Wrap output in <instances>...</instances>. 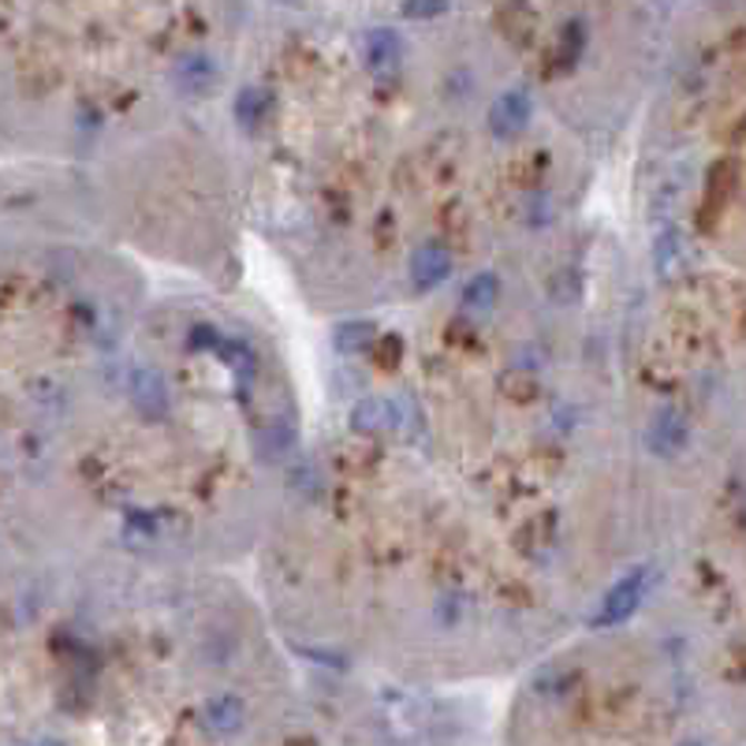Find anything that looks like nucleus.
<instances>
[{
  "mask_svg": "<svg viewBox=\"0 0 746 746\" xmlns=\"http://www.w3.org/2000/svg\"><path fill=\"white\" fill-rule=\"evenodd\" d=\"M500 298V281L497 273H474L463 287V306L467 311H493V303Z\"/></svg>",
  "mask_w": 746,
  "mask_h": 746,
  "instance_id": "nucleus-10",
  "label": "nucleus"
},
{
  "mask_svg": "<svg viewBox=\"0 0 746 746\" xmlns=\"http://www.w3.org/2000/svg\"><path fill=\"white\" fill-rule=\"evenodd\" d=\"M684 746H706V743H698V739H690V743H684Z\"/></svg>",
  "mask_w": 746,
  "mask_h": 746,
  "instance_id": "nucleus-16",
  "label": "nucleus"
},
{
  "mask_svg": "<svg viewBox=\"0 0 746 746\" xmlns=\"http://www.w3.org/2000/svg\"><path fill=\"white\" fill-rule=\"evenodd\" d=\"M403 60V41L392 27H373L366 35V63L373 71H392Z\"/></svg>",
  "mask_w": 746,
  "mask_h": 746,
  "instance_id": "nucleus-7",
  "label": "nucleus"
},
{
  "mask_svg": "<svg viewBox=\"0 0 746 746\" xmlns=\"http://www.w3.org/2000/svg\"><path fill=\"white\" fill-rule=\"evenodd\" d=\"M582 41H586L582 19H571V23L563 27V35H560V49H563V57H575V52L582 49Z\"/></svg>",
  "mask_w": 746,
  "mask_h": 746,
  "instance_id": "nucleus-13",
  "label": "nucleus"
},
{
  "mask_svg": "<svg viewBox=\"0 0 746 746\" xmlns=\"http://www.w3.org/2000/svg\"><path fill=\"white\" fill-rule=\"evenodd\" d=\"M396 422V408L385 400H359L351 411V430L355 433H381Z\"/></svg>",
  "mask_w": 746,
  "mask_h": 746,
  "instance_id": "nucleus-9",
  "label": "nucleus"
},
{
  "mask_svg": "<svg viewBox=\"0 0 746 746\" xmlns=\"http://www.w3.org/2000/svg\"><path fill=\"white\" fill-rule=\"evenodd\" d=\"M173 79H176L184 90L198 94V90L213 87V79H217V63H213L209 52H187V57H179V60H176Z\"/></svg>",
  "mask_w": 746,
  "mask_h": 746,
  "instance_id": "nucleus-8",
  "label": "nucleus"
},
{
  "mask_svg": "<svg viewBox=\"0 0 746 746\" xmlns=\"http://www.w3.org/2000/svg\"><path fill=\"white\" fill-rule=\"evenodd\" d=\"M269 90L265 87H243L239 94H236V101H232V112H236V120L239 124H247V127H254L258 120H265V112H269Z\"/></svg>",
  "mask_w": 746,
  "mask_h": 746,
  "instance_id": "nucleus-11",
  "label": "nucleus"
},
{
  "mask_svg": "<svg viewBox=\"0 0 746 746\" xmlns=\"http://www.w3.org/2000/svg\"><path fill=\"white\" fill-rule=\"evenodd\" d=\"M646 444H649V452H657V455H676L679 448L687 444V419H684V411L660 408L654 419H649Z\"/></svg>",
  "mask_w": 746,
  "mask_h": 746,
  "instance_id": "nucleus-5",
  "label": "nucleus"
},
{
  "mask_svg": "<svg viewBox=\"0 0 746 746\" xmlns=\"http://www.w3.org/2000/svg\"><path fill=\"white\" fill-rule=\"evenodd\" d=\"M646 582H649V571L631 568L620 582H612L609 593L601 597V605H597V612L590 616V624L593 627H620L624 620H631L635 609L646 597Z\"/></svg>",
  "mask_w": 746,
  "mask_h": 746,
  "instance_id": "nucleus-1",
  "label": "nucleus"
},
{
  "mask_svg": "<svg viewBox=\"0 0 746 746\" xmlns=\"http://www.w3.org/2000/svg\"><path fill=\"white\" fill-rule=\"evenodd\" d=\"M127 389H131V403L146 414V419H165L168 414V403H173V396H168V381L154 366H138L131 373V385Z\"/></svg>",
  "mask_w": 746,
  "mask_h": 746,
  "instance_id": "nucleus-4",
  "label": "nucleus"
},
{
  "mask_svg": "<svg viewBox=\"0 0 746 746\" xmlns=\"http://www.w3.org/2000/svg\"><path fill=\"white\" fill-rule=\"evenodd\" d=\"M452 273V254H448L444 243H422L411 254V284L414 292H433L436 284L448 281Z\"/></svg>",
  "mask_w": 746,
  "mask_h": 746,
  "instance_id": "nucleus-3",
  "label": "nucleus"
},
{
  "mask_svg": "<svg viewBox=\"0 0 746 746\" xmlns=\"http://www.w3.org/2000/svg\"><path fill=\"white\" fill-rule=\"evenodd\" d=\"M373 340V325L370 322H344L336 325V347L344 355H355V351H366Z\"/></svg>",
  "mask_w": 746,
  "mask_h": 746,
  "instance_id": "nucleus-12",
  "label": "nucleus"
},
{
  "mask_svg": "<svg viewBox=\"0 0 746 746\" xmlns=\"http://www.w3.org/2000/svg\"><path fill=\"white\" fill-rule=\"evenodd\" d=\"M530 112H534V101H530L527 87H511V90L500 94L493 105H489V131L500 135V138L516 135V131L527 127Z\"/></svg>",
  "mask_w": 746,
  "mask_h": 746,
  "instance_id": "nucleus-2",
  "label": "nucleus"
},
{
  "mask_svg": "<svg viewBox=\"0 0 746 746\" xmlns=\"http://www.w3.org/2000/svg\"><path fill=\"white\" fill-rule=\"evenodd\" d=\"M444 12H448L444 0H433V4H403V16H411V19H433Z\"/></svg>",
  "mask_w": 746,
  "mask_h": 746,
  "instance_id": "nucleus-14",
  "label": "nucleus"
},
{
  "mask_svg": "<svg viewBox=\"0 0 746 746\" xmlns=\"http://www.w3.org/2000/svg\"><path fill=\"white\" fill-rule=\"evenodd\" d=\"M247 720V706L236 695H217L206 701V728L213 735H236Z\"/></svg>",
  "mask_w": 746,
  "mask_h": 746,
  "instance_id": "nucleus-6",
  "label": "nucleus"
},
{
  "mask_svg": "<svg viewBox=\"0 0 746 746\" xmlns=\"http://www.w3.org/2000/svg\"><path fill=\"white\" fill-rule=\"evenodd\" d=\"M35 746H63V743H57V739H46V743H35Z\"/></svg>",
  "mask_w": 746,
  "mask_h": 746,
  "instance_id": "nucleus-15",
  "label": "nucleus"
}]
</instances>
